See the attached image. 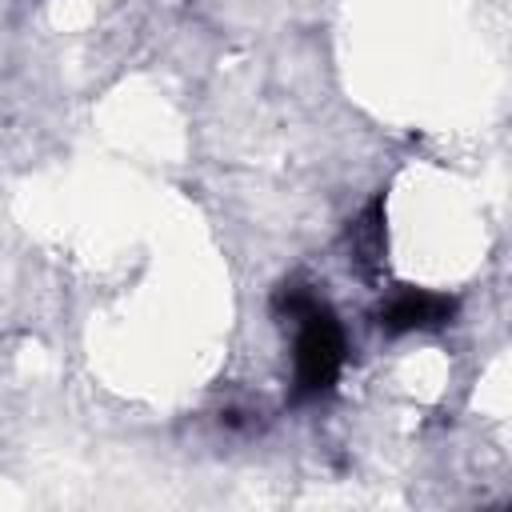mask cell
Listing matches in <instances>:
<instances>
[{"mask_svg": "<svg viewBox=\"0 0 512 512\" xmlns=\"http://www.w3.org/2000/svg\"><path fill=\"white\" fill-rule=\"evenodd\" d=\"M272 312L280 320H292L296 344H292V404L320 400L336 388L344 360H348V340L336 320V312L308 288V284H280L272 296Z\"/></svg>", "mask_w": 512, "mask_h": 512, "instance_id": "obj_1", "label": "cell"}, {"mask_svg": "<svg viewBox=\"0 0 512 512\" xmlns=\"http://www.w3.org/2000/svg\"><path fill=\"white\" fill-rule=\"evenodd\" d=\"M460 312V300L448 292H428V288H400L392 292L380 308H376V324L388 336H404V332H436L444 324H452Z\"/></svg>", "mask_w": 512, "mask_h": 512, "instance_id": "obj_2", "label": "cell"}, {"mask_svg": "<svg viewBox=\"0 0 512 512\" xmlns=\"http://www.w3.org/2000/svg\"><path fill=\"white\" fill-rule=\"evenodd\" d=\"M384 248H388V232H384V196H376L352 224H348V260L372 276L384 264Z\"/></svg>", "mask_w": 512, "mask_h": 512, "instance_id": "obj_3", "label": "cell"}]
</instances>
